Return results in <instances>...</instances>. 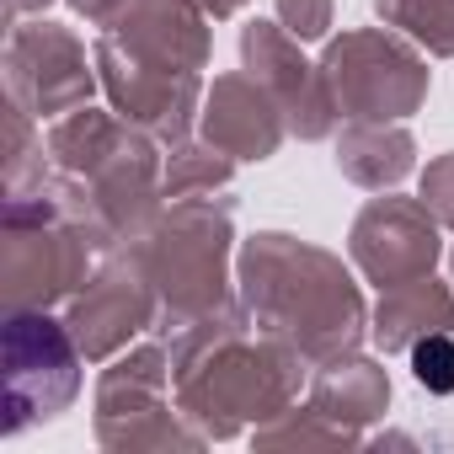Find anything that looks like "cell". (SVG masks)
I'll return each instance as SVG.
<instances>
[{"label":"cell","instance_id":"obj_1","mask_svg":"<svg viewBox=\"0 0 454 454\" xmlns=\"http://www.w3.org/2000/svg\"><path fill=\"white\" fill-rule=\"evenodd\" d=\"M171 390L176 411L203 438H236L247 422H268L294 406L305 358L252 326V310L219 305L192 326L171 332Z\"/></svg>","mask_w":454,"mask_h":454},{"label":"cell","instance_id":"obj_2","mask_svg":"<svg viewBox=\"0 0 454 454\" xmlns=\"http://www.w3.org/2000/svg\"><path fill=\"white\" fill-rule=\"evenodd\" d=\"M241 305L257 332L300 353L310 369L364 342V294L342 257L284 231H262L241 247Z\"/></svg>","mask_w":454,"mask_h":454},{"label":"cell","instance_id":"obj_3","mask_svg":"<svg viewBox=\"0 0 454 454\" xmlns=\"http://www.w3.org/2000/svg\"><path fill=\"white\" fill-rule=\"evenodd\" d=\"M118 247L123 241L107 231L91 187L59 166L6 192V231H0L6 310H49L70 300Z\"/></svg>","mask_w":454,"mask_h":454},{"label":"cell","instance_id":"obj_4","mask_svg":"<svg viewBox=\"0 0 454 454\" xmlns=\"http://www.w3.org/2000/svg\"><path fill=\"white\" fill-rule=\"evenodd\" d=\"M231 198H171V208L155 214V224L129 241L134 262L145 268L150 289H155V326L171 337L182 326H192L198 316L224 305V284H231Z\"/></svg>","mask_w":454,"mask_h":454},{"label":"cell","instance_id":"obj_5","mask_svg":"<svg viewBox=\"0 0 454 454\" xmlns=\"http://www.w3.org/2000/svg\"><path fill=\"white\" fill-rule=\"evenodd\" d=\"M160 139H150L145 129L123 123L118 113H102V107H75L65 113L54 129H49V160L70 176H81L107 219V231L129 247L139 241L155 214L166 208V187H160V171L166 160L155 155Z\"/></svg>","mask_w":454,"mask_h":454},{"label":"cell","instance_id":"obj_6","mask_svg":"<svg viewBox=\"0 0 454 454\" xmlns=\"http://www.w3.org/2000/svg\"><path fill=\"white\" fill-rule=\"evenodd\" d=\"M321 81L348 123H401L427 102V59L385 27H353L321 54Z\"/></svg>","mask_w":454,"mask_h":454},{"label":"cell","instance_id":"obj_7","mask_svg":"<svg viewBox=\"0 0 454 454\" xmlns=\"http://www.w3.org/2000/svg\"><path fill=\"white\" fill-rule=\"evenodd\" d=\"M81 348L49 310H6V433L54 422L81 390Z\"/></svg>","mask_w":454,"mask_h":454},{"label":"cell","instance_id":"obj_8","mask_svg":"<svg viewBox=\"0 0 454 454\" xmlns=\"http://www.w3.org/2000/svg\"><path fill=\"white\" fill-rule=\"evenodd\" d=\"M171 353L134 348L97 380V438L107 449H192L203 433H187L171 411Z\"/></svg>","mask_w":454,"mask_h":454},{"label":"cell","instance_id":"obj_9","mask_svg":"<svg viewBox=\"0 0 454 454\" xmlns=\"http://www.w3.org/2000/svg\"><path fill=\"white\" fill-rule=\"evenodd\" d=\"M97 59H86V43L59 22H17L6 38V97L22 102L38 123H59L65 113L86 107L97 91Z\"/></svg>","mask_w":454,"mask_h":454},{"label":"cell","instance_id":"obj_10","mask_svg":"<svg viewBox=\"0 0 454 454\" xmlns=\"http://www.w3.org/2000/svg\"><path fill=\"white\" fill-rule=\"evenodd\" d=\"M91 59H97V81H102L113 113H118L123 123L145 129V134L160 139V145H182V139H187L192 113L203 107V81H198V70L150 65V59H139L134 49H123L113 33L97 38Z\"/></svg>","mask_w":454,"mask_h":454},{"label":"cell","instance_id":"obj_11","mask_svg":"<svg viewBox=\"0 0 454 454\" xmlns=\"http://www.w3.org/2000/svg\"><path fill=\"white\" fill-rule=\"evenodd\" d=\"M160 305H155V289L145 278V268L134 262L129 247L107 252V262L86 278V289L70 294V310H65V326L75 337V348L102 364L113 353H123L145 326H155Z\"/></svg>","mask_w":454,"mask_h":454},{"label":"cell","instance_id":"obj_12","mask_svg":"<svg viewBox=\"0 0 454 454\" xmlns=\"http://www.w3.org/2000/svg\"><path fill=\"white\" fill-rule=\"evenodd\" d=\"M438 219L422 198H369L348 236L353 268L369 284H380V294L427 278L438 268Z\"/></svg>","mask_w":454,"mask_h":454},{"label":"cell","instance_id":"obj_13","mask_svg":"<svg viewBox=\"0 0 454 454\" xmlns=\"http://www.w3.org/2000/svg\"><path fill=\"white\" fill-rule=\"evenodd\" d=\"M241 65L247 75L278 102L294 139H326L337 123V107L326 97L321 65L300 54V38L284 22H247L241 27Z\"/></svg>","mask_w":454,"mask_h":454},{"label":"cell","instance_id":"obj_14","mask_svg":"<svg viewBox=\"0 0 454 454\" xmlns=\"http://www.w3.org/2000/svg\"><path fill=\"white\" fill-rule=\"evenodd\" d=\"M198 118H203V139L231 160H268V155H278V145L289 134L278 102L252 75H214Z\"/></svg>","mask_w":454,"mask_h":454},{"label":"cell","instance_id":"obj_15","mask_svg":"<svg viewBox=\"0 0 454 454\" xmlns=\"http://www.w3.org/2000/svg\"><path fill=\"white\" fill-rule=\"evenodd\" d=\"M123 49L166 70H203L208 65V12L198 0H123L118 22L107 27Z\"/></svg>","mask_w":454,"mask_h":454},{"label":"cell","instance_id":"obj_16","mask_svg":"<svg viewBox=\"0 0 454 454\" xmlns=\"http://www.w3.org/2000/svg\"><path fill=\"white\" fill-rule=\"evenodd\" d=\"M433 332H454V294H449L433 273L380 294L374 342H380L385 353H411V348H417L422 337H433Z\"/></svg>","mask_w":454,"mask_h":454},{"label":"cell","instance_id":"obj_17","mask_svg":"<svg viewBox=\"0 0 454 454\" xmlns=\"http://www.w3.org/2000/svg\"><path fill=\"white\" fill-rule=\"evenodd\" d=\"M417 166V139L401 123H348L337 139V171L369 192H390Z\"/></svg>","mask_w":454,"mask_h":454},{"label":"cell","instance_id":"obj_18","mask_svg":"<svg viewBox=\"0 0 454 454\" xmlns=\"http://www.w3.org/2000/svg\"><path fill=\"white\" fill-rule=\"evenodd\" d=\"M310 406L326 411L342 427H364L390 406V380H385V369L374 358L342 353V358L321 364V374L310 380Z\"/></svg>","mask_w":454,"mask_h":454},{"label":"cell","instance_id":"obj_19","mask_svg":"<svg viewBox=\"0 0 454 454\" xmlns=\"http://www.w3.org/2000/svg\"><path fill=\"white\" fill-rule=\"evenodd\" d=\"M374 12L433 59H454V0H374Z\"/></svg>","mask_w":454,"mask_h":454},{"label":"cell","instance_id":"obj_20","mask_svg":"<svg viewBox=\"0 0 454 454\" xmlns=\"http://www.w3.org/2000/svg\"><path fill=\"white\" fill-rule=\"evenodd\" d=\"M231 176H236V160L224 155V150H214L208 139H203V145L182 139V145L166 150L160 187H166V198H198V192H219Z\"/></svg>","mask_w":454,"mask_h":454},{"label":"cell","instance_id":"obj_21","mask_svg":"<svg viewBox=\"0 0 454 454\" xmlns=\"http://www.w3.org/2000/svg\"><path fill=\"white\" fill-rule=\"evenodd\" d=\"M43 150L49 139L38 134V118L22 102H6V192L43 176Z\"/></svg>","mask_w":454,"mask_h":454},{"label":"cell","instance_id":"obj_22","mask_svg":"<svg viewBox=\"0 0 454 454\" xmlns=\"http://www.w3.org/2000/svg\"><path fill=\"white\" fill-rule=\"evenodd\" d=\"M406 358H411V380H417L427 395H454V332L422 337Z\"/></svg>","mask_w":454,"mask_h":454},{"label":"cell","instance_id":"obj_23","mask_svg":"<svg viewBox=\"0 0 454 454\" xmlns=\"http://www.w3.org/2000/svg\"><path fill=\"white\" fill-rule=\"evenodd\" d=\"M417 198L433 208V219L443 224V231H454V150H443V155L427 160V171H422V192H417Z\"/></svg>","mask_w":454,"mask_h":454},{"label":"cell","instance_id":"obj_24","mask_svg":"<svg viewBox=\"0 0 454 454\" xmlns=\"http://www.w3.org/2000/svg\"><path fill=\"white\" fill-rule=\"evenodd\" d=\"M278 22H284L300 43H316V38H326V27H332V0H278Z\"/></svg>","mask_w":454,"mask_h":454},{"label":"cell","instance_id":"obj_25","mask_svg":"<svg viewBox=\"0 0 454 454\" xmlns=\"http://www.w3.org/2000/svg\"><path fill=\"white\" fill-rule=\"evenodd\" d=\"M70 6H75L91 27H113V22H118V12H123V0H70Z\"/></svg>","mask_w":454,"mask_h":454},{"label":"cell","instance_id":"obj_26","mask_svg":"<svg viewBox=\"0 0 454 454\" xmlns=\"http://www.w3.org/2000/svg\"><path fill=\"white\" fill-rule=\"evenodd\" d=\"M6 12H12V22H22V17H43V12H49V0H6Z\"/></svg>","mask_w":454,"mask_h":454},{"label":"cell","instance_id":"obj_27","mask_svg":"<svg viewBox=\"0 0 454 454\" xmlns=\"http://www.w3.org/2000/svg\"><path fill=\"white\" fill-rule=\"evenodd\" d=\"M198 6H203V12H208L214 22H219V17H236V12L247 6V0H198Z\"/></svg>","mask_w":454,"mask_h":454}]
</instances>
